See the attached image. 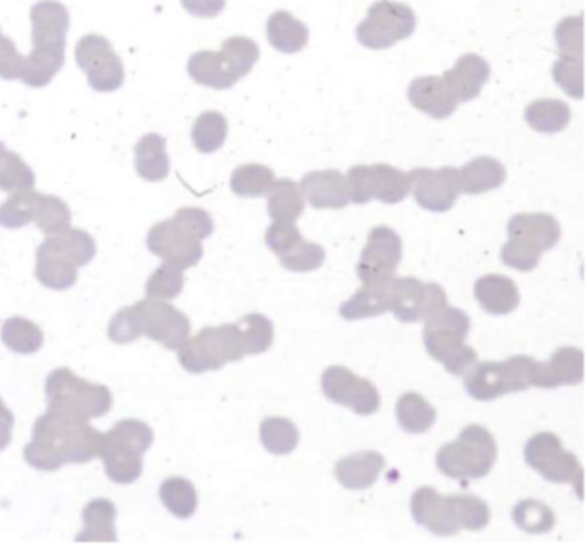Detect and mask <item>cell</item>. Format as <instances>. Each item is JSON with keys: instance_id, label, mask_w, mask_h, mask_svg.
I'll return each mask as SVG.
<instances>
[{"instance_id": "obj_1", "label": "cell", "mask_w": 588, "mask_h": 552, "mask_svg": "<svg viewBox=\"0 0 588 552\" xmlns=\"http://www.w3.org/2000/svg\"><path fill=\"white\" fill-rule=\"evenodd\" d=\"M102 433L89 420L47 408L37 418L23 458L40 472H58L64 464H83L98 458Z\"/></svg>"}, {"instance_id": "obj_2", "label": "cell", "mask_w": 588, "mask_h": 552, "mask_svg": "<svg viewBox=\"0 0 588 552\" xmlns=\"http://www.w3.org/2000/svg\"><path fill=\"white\" fill-rule=\"evenodd\" d=\"M30 20L33 49L24 56L21 81L31 89H42L64 67L70 11L58 0H40L31 8Z\"/></svg>"}, {"instance_id": "obj_3", "label": "cell", "mask_w": 588, "mask_h": 552, "mask_svg": "<svg viewBox=\"0 0 588 552\" xmlns=\"http://www.w3.org/2000/svg\"><path fill=\"white\" fill-rule=\"evenodd\" d=\"M192 332L189 317L168 301L144 299L123 308L109 321L108 335L114 344H130L145 335L170 351H179Z\"/></svg>"}, {"instance_id": "obj_4", "label": "cell", "mask_w": 588, "mask_h": 552, "mask_svg": "<svg viewBox=\"0 0 588 552\" xmlns=\"http://www.w3.org/2000/svg\"><path fill=\"white\" fill-rule=\"evenodd\" d=\"M415 522L438 538H450L460 530L480 532L490 523V508L475 495H442L434 486H422L410 499Z\"/></svg>"}, {"instance_id": "obj_5", "label": "cell", "mask_w": 588, "mask_h": 552, "mask_svg": "<svg viewBox=\"0 0 588 552\" xmlns=\"http://www.w3.org/2000/svg\"><path fill=\"white\" fill-rule=\"evenodd\" d=\"M214 221L201 208H182L171 220L159 221L148 233V249L182 270L194 268L204 255L202 240L213 235Z\"/></svg>"}, {"instance_id": "obj_6", "label": "cell", "mask_w": 588, "mask_h": 552, "mask_svg": "<svg viewBox=\"0 0 588 552\" xmlns=\"http://www.w3.org/2000/svg\"><path fill=\"white\" fill-rule=\"evenodd\" d=\"M95 254V240L85 230L70 227L49 235L37 249V280L47 289H71L78 282V268L92 263Z\"/></svg>"}, {"instance_id": "obj_7", "label": "cell", "mask_w": 588, "mask_h": 552, "mask_svg": "<svg viewBox=\"0 0 588 552\" xmlns=\"http://www.w3.org/2000/svg\"><path fill=\"white\" fill-rule=\"evenodd\" d=\"M154 444V432L145 421L120 420L102 433L98 458L104 463L105 475L118 485L135 483L144 472V454Z\"/></svg>"}, {"instance_id": "obj_8", "label": "cell", "mask_w": 588, "mask_h": 552, "mask_svg": "<svg viewBox=\"0 0 588 552\" xmlns=\"http://www.w3.org/2000/svg\"><path fill=\"white\" fill-rule=\"evenodd\" d=\"M260 47L247 37H230L220 52H195L189 59L186 71L202 87L214 90L232 89L236 81L247 77L260 61Z\"/></svg>"}, {"instance_id": "obj_9", "label": "cell", "mask_w": 588, "mask_h": 552, "mask_svg": "<svg viewBox=\"0 0 588 552\" xmlns=\"http://www.w3.org/2000/svg\"><path fill=\"white\" fill-rule=\"evenodd\" d=\"M472 321L465 311L445 305L434 317L425 321L426 352L453 375H465L468 368L478 361L475 349L466 344Z\"/></svg>"}, {"instance_id": "obj_10", "label": "cell", "mask_w": 588, "mask_h": 552, "mask_svg": "<svg viewBox=\"0 0 588 552\" xmlns=\"http://www.w3.org/2000/svg\"><path fill=\"white\" fill-rule=\"evenodd\" d=\"M543 363L530 355H513L500 363L476 364L465 379V389L475 401H496L513 392L540 389Z\"/></svg>"}, {"instance_id": "obj_11", "label": "cell", "mask_w": 588, "mask_h": 552, "mask_svg": "<svg viewBox=\"0 0 588 552\" xmlns=\"http://www.w3.org/2000/svg\"><path fill=\"white\" fill-rule=\"evenodd\" d=\"M496 439L485 426L469 425L457 436L456 442L438 449L435 463L440 473L456 480L485 479L496 466Z\"/></svg>"}, {"instance_id": "obj_12", "label": "cell", "mask_w": 588, "mask_h": 552, "mask_svg": "<svg viewBox=\"0 0 588 552\" xmlns=\"http://www.w3.org/2000/svg\"><path fill=\"white\" fill-rule=\"evenodd\" d=\"M176 352L180 364L195 375L221 370L226 363H236L247 355L236 323L205 327L197 335L189 337Z\"/></svg>"}, {"instance_id": "obj_13", "label": "cell", "mask_w": 588, "mask_h": 552, "mask_svg": "<svg viewBox=\"0 0 588 552\" xmlns=\"http://www.w3.org/2000/svg\"><path fill=\"white\" fill-rule=\"evenodd\" d=\"M45 398L47 408L89 421L105 416L113 408L108 387L80 379L70 368H58L47 377Z\"/></svg>"}, {"instance_id": "obj_14", "label": "cell", "mask_w": 588, "mask_h": 552, "mask_svg": "<svg viewBox=\"0 0 588 552\" xmlns=\"http://www.w3.org/2000/svg\"><path fill=\"white\" fill-rule=\"evenodd\" d=\"M416 30V14L409 6L394 0H378L369 8L366 20L357 27L361 46L372 51L391 49L409 39Z\"/></svg>"}, {"instance_id": "obj_15", "label": "cell", "mask_w": 588, "mask_h": 552, "mask_svg": "<svg viewBox=\"0 0 588 552\" xmlns=\"http://www.w3.org/2000/svg\"><path fill=\"white\" fill-rule=\"evenodd\" d=\"M345 182L348 201L354 204H368L373 199L385 204H399L410 192L409 173L391 164H357L348 170Z\"/></svg>"}, {"instance_id": "obj_16", "label": "cell", "mask_w": 588, "mask_h": 552, "mask_svg": "<svg viewBox=\"0 0 588 552\" xmlns=\"http://www.w3.org/2000/svg\"><path fill=\"white\" fill-rule=\"evenodd\" d=\"M525 461L547 482L574 483L578 486V498L584 499V466L574 452L562 448L556 433L540 432L531 436L525 445Z\"/></svg>"}, {"instance_id": "obj_17", "label": "cell", "mask_w": 588, "mask_h": 552, "mask_svg": "<svg viewBox=\"0 0 588 552\" xmlns=\"http://www.w3.org/2000/svg\"><path fill=\"white\" fill-rule=\"evenodd\" d=\"M77 64L87 74L89 86L95 92H116L124 83V67L120 56L114 52L113 43L105 37L90 36L78 40L74 51Z\"/></svg>"}, {"instance_id": "obj_18", "label": "cell", "mask_w": 588, "mask_h": 552, "mask_svg": "<svg viewBox=\"0 0 588 552\" xmlns=\"http://www.w3.org/2000/svg\"><path fill=\"white\" fill-rule=\"evenodd\" d=\"M447 305V294L438 283H423L413 277L392 280L391 311L403 323L426 321Z\"/></svg>"}, {"instance_id": "obj_19", "label": "cell", "mask_w": 588, "mask_h": 552, "mask_svg": "<svg viewBox=\"0 0 588 552\" xmlns=\"http://www.w3.org/2000/svg\"><path fill=\"white\" fill-rule=\"evenodd\" d=\"M322 389L328 401L345 405L361 416L375 414L382 404L375 383L357 377L345 367L326 368L322 375Z\"/></svg>"}, {"instance_id": "obj_20", "label": "cell", "mask_w": 588, "mask_h": 552, "mask_svg": "<svg viewBox=\"0 0 588 552\" xmlns=\"http://www.w3.org/2000/svg\"><path fill=\"white\" fill-rule=\"evenodd\" d=\"M401 259L403 240L397 232L388 227H375L357 263V277L363 283L391 279L395 277Z\"/></svg>"}, {"instance_id": "obj_21", "label": "cell", "mask_w": 588, "mask_h": 552, "mask_svg": "<svg viewBox=\"0 0 588 552\" xmlns=\"http://www.w3.org/2000/svg\"><path fill=\"white\" fill-rule=\"evenodd\" d=\"M410 190L416 202L432 213L450 211L460 195L459 170L418 168L410 171Z\"/></svg>"}, {"instance_id": "obj_22", "label": "cell", "mask_w": 588, "mask_h": 552, "mask_svg": "<svg viewBox=\"0 0 588 552\" xmlns=\"http://www.w3.org/2000/svg\"><path fill=\"white\" fill-rule=\"evenodd\" d=\"M407 97L413 108L435 120H445L456 112L457 97L444 77H419L410 81Z\"/></svg>"}, {"instance_id": "obj_23", "label": "cell", "mask_w": 588, "mask_h": 552, "mask_svg": "<svg viewBox=\"0 0 588 552\" xmlns=\"http://www.w3.org/2000/svg\"><path fill=\"white\" fill-rule=\"evenodd\" d=\"M301 192L314 209H344L351 202L345 177L337 170L304 174Z\"/></svg>"}, {"instance_id": "obj_24", "label": "cell", "mask_w": 588, "mask_h": 552, "mask_svg": "<svg viewBox=\"0 0 588 552\" xmlns=\"http://www.w3.org/2000/svg\"><path fill=\"white\" fill-rule=\"evenodd\" d=\"M507 233L511 239L521 240L546 252L556 248L561 240V224L546 213L515 214L507 224Z\"/></svg>"}, {"instance_id": "obj_25", "label": "cell", "mask_w": 588, "mask_h": 552, "mask_svg": "<svg viewBox=\"0 0 588 552\" xmlns=\"http://www.w3.org/2000/svg\"><path fill=\"white\" fill-rule=\"evenodd\" d=\"M444 78L457 101L469 102L480 96L481 89L490 80V64L480 56H460L453 70L445 71Z\"/></svg>"}, {"instance_id": "obj_26", "label": "cell", "mask_w": 588, "mask_h": 552, "mask_svg": "<svg viewBox=\"0 0 588 552\" xmlns=\"http://www.w3.org/2000/svg\"><path fill=\"white\" fill-rule=\"evenodd\" d=\"M392 280H375L363 283L353 298L341 305V317L348 321L366 320L391 311Z\"/></svg>"}, {"instance_id": "obj_27", "label": "cell", "mask_w": 588, "mask_h": 552, "mask_svg": "<svg viewBox=\"0 0 588 552\" xmlns=\"http://www.w3.org/2000/svg\"><path fill=\"white\" fill-rule=\"evenodd\" d=\"M384 468L385 458L379 452H356L335 464V476L348 491H366L375 485Z\"/></svg>"}, {"instance_id": "obj_28", "label": "cell", "mask_w": 588, "mask_h": 552, "mask_svg": "<svg viewBox=\"0 0 588 552\" xmlns=\"http://www.w3.org/2000/svg\"><path fill=\"white\" fill-rule=\"evenodd\" d=\"M475 298L481 310L488 314L504 317L518 310L519 290L511 279L504 274H485L475 283Z\"/></svg>"}, {"instance_id": "obj_29", "label": "cell", "mask_w": 588, "mask_h": 552, "mask_svg": "<svg viewBox=\"0 0 588 552\" xmlns=\"http://www.w3.org/2000/svg\"><path fill=\"white\" fill-rule=\"evenodd\" d=\"M585 354L578 348H561L554 351L550 360L540 368V389L561 385H578L584 382Z\"/></svg>"}, {"instance_id": "obj_30", "label": "cell", "mask_w": 588, "mask_h": 552, "mask_svg": "<svg viewBox=\"0 0 588 552\" xmlns=\"http://www.w3.org/2000/svg\"><path fill=\"white\" fill-rule=\"evenodd\" d=\"M506 182V168L503 162L494 158H475L459 170L460 193L480 195L499 189Z\"/></svg>"}, {"instance_id": "obj_31", "label": "cell", "mask_w": 588, "mask_h": 552, "mask_svg": "<svg viewBox=\"0 0 588 552\" xmlns=\"http://www.w3.org/2000/svg\"><path fill=\"white\" fill-rule=\"evenodd\" d=\"M166 139L159 133H145L135 145V170L145 182H163L170 174Z\"/></svg>"}, {"instance_id": "obj_32", "label": "cell", "mask_w": 588, "mask_h": 552, "mask_svg": "<svg viewBox=\"0 0 588 552\" xmlns=\"http://www.w3.org/2000/svg\"><path fill=\"white\" fill-rule=\"evenodd\" d=\"M266 36L276 51L283 54H297L304 51L310 42V30L306 24L288 11H276L266 23Z\"/></svg>"}, {"instance_id": "obj_33", "label": "cell", "mask_w": 588, "mask_h": 552, "mask_svg": "<svg viewBox=\"0 0 588 552\" xmlns=\"http://www.w3.org/2000/svg\"><path fill=\"white\" fill-rule=\"evenodd\" d=\"M116 506L108 499H93L83 508V530L78 533V542H114L118 541L114 522Z\"/></svg>"}, {"instance_id": "obj_34", "label": "cell", "mask_w": 588, "mask_h": 552, "mask_svg": "<svg viewBox=\"0 0 588 552\" xmlns=\"http://www.w3.org/2000/svg\"><path fill=\"white\" fill-rule=\"evenodd\" d=\"M30 223H36L47 237L64 232L71 227L70 205L55 195H43L33 190L30 202Z\"/></svg>"}, {"instance_id": "obj_35", "label": "cell", "mask_w": 588, "mask_h": 552, "mask_svg": "<svg viewBox=\"0 0 588 552\" xmlns=\"http://www.w3.org/2000/svg\"><path fill=\"white\" fill-rule=\"evenodd\" d=\"M267 213L275 221L295 223L304 213V195L301 187L291 178L275 180L272 189L267 190Z\"/></svg>"}, {"instance_id": "obj_36", "label": "cell", "mask_w": 588, "mask_h": 552, "mask_svg": "<svg viewBox=\"0 0 588 552\" xmlns=\"http://www.w3.org/2000/svg\"><path fill=\"white\" fill-rule=\"evenodd\" d=\"M395 414L399 420L401 429L413 435L428 432L437 421V411L434 405L416 392H407L399 399Z\"/></svg>"}, {"instance_id": "obj_37", "label": "cell", "mask_w": 588, "mask_h": 552, "mask_svg": "<svg viewBox=\"0 0 588 552\" xmlns=\"http://www.w3.org/2000/svg\"><path fill=\"white\" fill-rule=\"evenodd\" d=\"M525 120L535 132L552 136L568 127L571 121V109L558 99H540L525 109Z\"/></svg>"}, {"instance_id": "obj_38", "label": "cell", "mask_w": 588, "mask_h": 552, "mask_svg": "<svg viewBox=\"0 0 588 552\" xmlns=\"http://www.w3.org/2000/svg\"><path fill=\"white\" fill-rule=\"evenodd\" d=\"M159 499L173 516L189 520L199 506V495L194 483L183 476H170L159 486Z\"/></svg>"}, {"instance_id": "obj_39", "label": "cell", "mask_w": 588, "mask_h": 552, "mask_svg": "<svg viewBox=\"0 0 588 552\" xmlns=\"http://www.w3.org/2000/svg\"><path fill=\"white\" fill-rule=\"evenodd\" d=\"M0 339L16 354H36L43 345L42 329L23 317L8 318L0 329Z\"/></svg>"}, {"instance_id": "obj_40", "label": "cell", "mask_w": 588, "mask_h": 552, "mask_svg": "<svg viewBox=\"0 0 588 552\" xmlns=\"http://www.w3.org/2000/svg\"><path fill=\"white\" fill-rule=\"evenodd\" d=\"M261 442L267 452H272L275 456H287L294 452L298 445L297 426L294 421L287 418L270 416L264 418L260 429Z\"/></svg>"}, {"instance_id": "obj_41", "label": "cell", "mask_w": 588, "mask_h": 552, "mask_svg": "<svg viewBox=\"0 0 588 552\" xmlns=\"http://www.w3.org/2000/svg\"><path fill=\"white\" fill-rule=\"evenodd\" d=\"M229 121L217 111L202 112L192 127V142L202 154H213L225 145Z\"/></svg>"}, {"instance_id": "obj_42", "label": "cell", "mask_w": 588, "mask_h": 552, "mask_svg": "<svg viewBox=\"0 0 588 552\" xmlns=\"http://www.w3.org/2000/svg\"><path fill=\"white\" fill-rule=\"evenodd\" d=\"M275 171L264 164H242L233 171L230 187L239 198H263L275 183Z\"/></svg>"}, {"instance_id": "obj_43", "label": "cell", "mask_w": 588, "mask_h": 552, "mask_svg": "<svg viewBox=\"0 0 588 552\" xmlns=\"http://www.w3.org/2000/svg\"><path fill=\"white\" fill-rule=\"evenodd\" d=\"M513 522L523 530V532L547 533L556 525V514L547 506L546 502L537 499H527L516 504L513 510Z\"/></svg>"}, {"instance_id": "obj_44", "label": "cell", "mask_w": 588, "mask_h": 552, "mask_svg": "<svg viewBox=\"0 0 588 552\" xmlns=\"http://www.w3.org/2000/svg\"><path fill=\"white\" fill-rule=\"evenodd\" d=\"M182 268L164 261L145 283V295L155 301H173L182 294L185 287V274Z\"/></svg>"}, {"instance_id": "obj_45", "label": "cell", "mask_w": 588, "mask_h": 552, "mask_svg": "<svg viewBox=\"0 0 588 552\" xmlns=\"http://www.w3.org/2000/svg\"><path fill=\"white\" fill-rule=\"evenodd\" d=\"M236 327L241 330L247 355L263 354L272 348L273 340H275V327L272 320L264 314H247L236 321Z\"/></svg>"}, {"instance_id": "obj_46", "label": "cell", "mask_w": 588, "mask_h": 552, "mask_svg": "<svg viewBox=\"0 0 588 552\" xmlns=\"http://www.w3.org/2000/svg\"><path fill=\"white\" fill-rule=\"evenodd\" d=\"M36 182V173L21 155L8 149L0 152V190L8 193L20 192V190L33 189Z\"/></svg>"}, {"instance_id": "obj_47", "label": "cell", "mask_w": 588, "mask_h": 552, "mask_svg": "<svg viewBox=\"0 0 588 552\" xmlns=\"http://www.w3.org/2000/svg\"><path fill=\"white\" fill-rule=\"evenodd\" d=\"M325 259V249L320 243L306 242V240L302 239L288 254L280 258V263L285 270L295 271V273H307V271L322 268Z\"/></svg>"}, {"instance_id": "obj_48", "label": "cell", "mask_w": 588, "mask_h": 552, "mask_svg": "<svg viewBox=\"0 0 588 552\" xmlns=\"http://www.w3.org/2000/svg\"><path fill=\"white\" fill-rule=\"evenodd\" d=\"M554 80L574 99H584V58H561L552 68Z\"/></svg>"}, {"instance_id": "obj_49", "label": "cell", "mask_w": 588, "mask_h": 552, "mask_svg": "<svg viewBox=\"0 0 588 552\" xmlns=\"http://www.w3.org/2000/svg\"><path fill=\"white\" fill-rule=\"evenodd\" d=\"M33 189L12 192L8 201L0 204V227L16 230L30 223V202Z\"/></svg>"}, {"instance_id": "obj_50", "label": "cell", "mask_w": 588, "mask_h": 552, "mask_svg": "<svg viewBox=\"0 0 588 552\" xmlns=\"http://www.w3.org/2000/svg\"><path fill=\"white\" fill-rule=\"evenodd\" d=\"M544 252L540 249L531 248L528 243L518 239L507 240L504 248L500 249V259L506 267L518 271H531L540 263Z\"/></svg>"}, {"instance_id": "obj_51", "label": "cell", "mask_w": 588, "mask_h": 552, "mask_svg": "<svg viewBox=\"0 0 588 552\" xmlns=\"http://www.w3.org/2000/svg\"><path fill=\"white\" fill-rule=\"evenodd\" d=\"M556 42L565 58H584V16L562 20L556 28Z\"/></svg>"}, {"instance_id": "obj_52", "label": "cell", "mask_w": 588, "mask_h": 552, "mask_svg": "<svg viewBox=\"0 0 588 552\" xmlns=\"http://www.w3.org/2000/svg\"><path fill=\"white\" fill-rule=\"evenodd\" d=\"M266 245L272 249L278 258L288 254L292 249L302 240L301 232L294 223L287 221H275V223L266 230Z\"/></svg>"}, {"instance_id": "obj_53", "label": "cell", "mask_w": 588, "mask_h": 552, "mask_svg": "<svg viewBox=\"0 0 588 552\" xmlns=\"http://www.w3.org/2000/svg\"><path fill=\"white\" fill-rule=\"evenodd\" d=\"M24 56L16 49V43L0 31V78L20 80Z\"/></svg>"}, {"instance_id": "obj_54", "label": "cell", "mask_w": 588, "mask_h": 552, "mask_svg": "<svg viewBox=\"0 0 588 552\" xmlns=\"http://www.w3.org/2000/svg\"><path fill=\"white\" fill-rule=\"evenodd\" d=\"M182 6L195 18H216L225 9L226 0H182Z\"/></svg>"}, {"instance_id": "obj_55", "label": "cell", "mask_w": 588, "mask_h": 552, "mask_svg": "<svg viewBox=\"0 0 588 552\" xmlns=\"http://www.w3.org/2000/svg\"><path fill=\"white\" fill-rule=\"evenodd\" d=\"M12 429H14V414L0 398V452L11 444Z\"/></svg>"}, {"instance_id": "obj_56", "label": "cell", "mask_w": 588, "mask_h": 552, "mask_svg": "<svg viewBox=\"0 0 588 552\" xmlns=\"http://www.w3.org/2000/svg\"><path fill=\"white\" fill-rule=\"evenodd\" d=\"M6 149H8V148H6V143L4 142H0V152L6 151Z\"/></svg>"}]
</instances>
